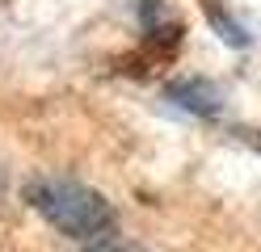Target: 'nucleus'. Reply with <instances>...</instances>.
Masks as SVG:
<instances>
[{"instance_id": "obj_2", "label": "nucleus", "mask_w": 261, "mask_h": 252, "mask_svg": "<svg viewBox=\"0 0 261 252\" xmlns=\"http://www.w3.org/2000/svg\"><path fill=\"white\" fill-rule=\"evenodd\" d=\"M85 252H143V248H135V244H93Z\"/></svg>"}, {"instance_id": "obj_1", "label": "nucleus", "mask_w": 261, "mask_h": 252, "mask_svg": "<svg viewBox=\"0 0 261 252\" xmlns=\"http://www.w3.org/2000/svg\"><path fill=\"white\" fill-rule=\"evenodd\" d=\"M25 198L51 227H59L63 235H76V240H93V235L110 231V223H114V206L80 181L38 177V181H30Z\"/></svg>"}]
</instances>
